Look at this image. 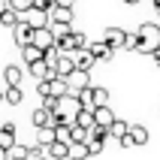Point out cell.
I'll use <instances>...</instances> for the list:
<instances>
[{"mask_svg":"<svg viewBox=\"0 0 160 160\" xmlns=\"http://www.w3.org/2000/svg\"><path fill=\"white\" fill-rule=\"evenodd\" d=\"M76 97H79L82 109H91V112H94V88H85L82 94H76Z\"/></svg>","mask_w":160,"mask_h":160,"instance_id":"21","label":"cell"},{"mask_svg":"<svg viewBox=\"0 0 160 160\" xmlns=\"http://www.w3.org/2000/svg\"><path fill=\"white\" fill-rule=\"evenodd\" d=\"M0 103H6V91H0Z\"/></svg>","mask_w":160,"mask_h":160,"instance_id":"34","label":"cell"},{"mask_svg":"<svg viewBox=\"0 0 160 160\" xmlns=\"http://www.w3.org/2000/svg\"><path fill=\"white\" fill-rule=\"evenodd\" d=\"M121 148H133V139H130V133H127L124 139H121Z\"/></svg>","mask_w":160,"mask_h":160,"instance_id":"29","label":"cell"},{"mask_svg":"<svg viewBox=\"0 0 160 160\" xmlns=\"http://www.w3.org/2000/svg\"><path fill=\"white\" fill-rule=\"evenodd\" d=\"M88 52L94 54L97 61H112V58H115V48H112L106 39H100V42H91V45H88Z\"/></svg>","mask_w":160,"mask_h":160,"instance_id":"6","label":"cell"},{"mask_svg":"<svg viewBox=\"0 0 160 160\" xmlns=\"http://www.w3.org/2000/svg\"><path fill=\"white\" fill-rule=\"evenodd\" d=\"M130 139H133V145H145V142H148V127L130 124Z\"/></svg>","mask_w":160,"mask_h":160,"instance_id":"17","label":"cell"},{"mask_svg":"<svg viewBox=\"0 0 160 160\" xmlns=\"http://www.w3.org/2000/svg\"><path fill=\"white\" fill-rule=\"evenodd\" d=\"M127 133H130V124H127V121H121V118H118L115 124L109 127V136H112V139H118V142H121Z\"/></svg>","mask_w":160,"mask_h":160,"instance_id":"18","label":"cell"},{"mask_svg":"<svg viewBox=\"0 0 160 160\" xmlns=\"http://www.w3.org/2000/svg\"><path fill=\"white\" fill-rule=\"evenodd\" d=\"M151 58H154V63H157V67H160V48H157V52L151 54Z\"/></svg>","mask_w":160,"mask_h":160,"instance_id":"32","label":"cell"},{"mask_svg":"<svg viewBox=\"0 0 160 160\" xmlns=\"http://www.w3.org/2000/svg\"><path fill=\"white\" fill-rule=\"evenodd\" d=\"M67 85H70V94H82L85 88H91V82H88V72H72L70 79H67Z\"/></svg>","mask_w":160,"mask_h":160,"instance_id":"10","label":"cell"},{"mask_svg":"<svg viewBox=\"0 0 160 160\" xmlns=\"http://www.w3.org/2000/svg\"><path fill=\"white\" fill-rule=\"evenodd\" d=\"M127 36H130V33H127V30H121V27H109L103 39H106L115 52H121V48H127Z\"/></svg>","mask_w":160,"mask_h":160,"instance_id":"4","label":"cell"},{"mask_svg":"<svg viewBox=\"0 0 160 160\" xmlns=\"http://www.w3.org/2000/svg\"><path fill=\"white\" fill-rule=\"evenodd\" d=\"M54 130H58V142L72 145V127H54Z\"/></svg>","mask_w":160,"mask_h":160,"instance_id":"25","label":"cell"},{"mask_svg":"<svg viewBox=\"0 0 160 160\" xmlns=\"http://www.w3.org/2000/svg\"><path fill=\"white\" fill-rule=\"evenodd\" d=\"M124 3H127V6H136V3H139V0H124Z\"/></svg>","mask_w":160,"mask_h":160,"instance_id":"35","label":"cell"},{"mask_svg":"<svg viewBox=\"0 0 160 160\" xmlns=\"http://www.w3.org/2000/svg\"><path fill=\"white\" fill-rule=\"evenodd\" d=\"M3 12H9V0H0V15Z\"/></svg>","mask_w":160,"mask_h":160,"instance_id":"30","label":"cell"},{"mask_svg":"<svg viewBox=\"0 0 160 160\" xmlns=\"http://www.w3.org/2000/svg\"><path fill=\"white\" fill-rule=\"evenodd\" d=\"M15 124H3L0 127V148H6V151H12L15 148Z\"/></svg>","mask_w":160,"mask_h":160,"instance_id":"12","label":"cell"},{"mask_svg":"<svg viewBox=\"0 0 160 160\" xmlns=\"http://www.w3.org/2000/svg\"><path fill=\"white\" fill-rule=\"evenodd\" d=\"M3 79H6V88H21V79H24V72H21V67L9 63L6 70H3Z\"/></svg>","mask_w":160,"mask_h":160,"instance_id":"11","label":"cell"},{"mask_svg":"<svg viewBox=\"0 0 160 160\" xmlns=\"http://www.w3.org/2000/svg\"><path fill=\"white\" fill-rule=\"evenodd\" d=\"M109 106V91L106 88H94V109Z\"/></svg>","mask_w":160,"mask_h":160,"instance_id":"24","label":"cell"},{"mask_svg":"<svg viewBox=\"0 0 160 160\" xmlns=\"http://www.w3.org/2000/svg\"><path fill=\"white\" fill-rule=\"evenodd\" d=\"M0 24H3V27H12V30H15V27L21 24V15L9 9V12H3V15H0Z\"/></svg>","mask_w":160,"mask_h":160,"instance_id":"20","label":"cell"},{"mask_svg":"<svg viewBox=\"0 0 160 160\" xmlns=\"http://www.w3.org/2000/svg\"><path fill=\"white\" fill-rule=\"evenodd\" d=\"M76 127H85V130H94L97 121H94V112L91 109H82L79 115H76Z\"/></svg>","mask_w":160,"mask_h":160,"instance_id":"16","label":"cell"},{"mask_svg":"<svg viewBox=\"0 0 160 160\" xmlns=\"http://www.w3.org/2000/svg\"><path fill=\"white\" fill-rule=\"evenodd\" d=\"M33 45H36V48H42L45 54L52 52V48H58V39H54L52 27H42V30H33Z\"/></svg>","mask_w":160,"mask_h":160,"instance_id":"2","label":"cell"},{"mask_svg":"<svg viewBox=\"0 0 160 160\" xmlns=\"http://www.w3.org/2000/svg\"><path fill=\"white\" fill-rule=\"evenodd\" d=\"M9 9H12V12H18V15L24 18L27 12L33 9V0H9Z\"/></svg>","mask_w":160,"mask_h":160,"instance_id":"19","label":"cell"},{"mask_svg":"<svg viewBox=\"0 0 160 160\" xmlns=\"http://www.w3.org/2000/svg\"><path fill=\"white\" fill-rule=\"evenodd\" d=\"M12 39L18 42V48H27V45H33V27H30L24 18H21V24L12 30Z\"/></svg>","mask_w":160,"mask_h":160,"instance_id":"3","label":"cell"},{"mask_svg":"<svg viewBox=\"0 0 160 160\" xmlns=\"http://www.w3.org/2000/svg\"><path fill=\"white\" fill-rule=\"evenodd\" d=\"M70 58L76 61V70H79V72H91V67L97 63V58H94L88 48H79V52H76V54H70Z\"/></svg>","mask_w":160,"mask_h":160,"instance_id":"5","label":"cell"},{"mask_svg":"<svg viewBox=\"0 0 160 160\" xmlns=\"http://www.w3.org/2000/svg\"><path fill=\"white\" fill-rule=\"evenodd\" d=\"M54 6H63V9H72V0H54Z\"/></svg>","mask_w":160,"mask_h":160,"instance_id":"28","label":"cell"},{"mask_svg":"<svg viewBox=\"0 0 160 160\" xmlns=\"http://www.w3.org/2000/svg\"><path fill=\"white\" fill-rule=\"evenodd\" d=\"M52 24H72V9H63V6H54L52 9ZM48 24V27H52Z\"/></svg>","mask_w":160,"mask_h":160,"instance_id":"14","label":"cell"},{"mask_svg":"<svg viewBox=\"0 0 160 160\" xmlns=\"http://www.w3.org/2000/svg\"><path fill=\"white\" fill-rule=\"evenodd\" d=\"M151 3H154V9H157V15H160V0H151Z\"/></svg>","mask_w":160,"mask_h":160,"instance_id":"33","label":"cell"},{"mask_svg":"<svg viewBox=\"0 0 160 160\" xmlns=\"http://www.w3.org/2000/svg\"><path fill=\"white\" fill-rule=\"evenodd\" d=\"M24 21L33 27V30H42V27L52 24V15H48V12H39V9H30V12L24 15Z\"/></svg>","mask_w":160,"mask_h":160,"instance_id":"7","label":"cell"},{"mask_svg":"<svg viewBox=\"0 0 160 160\" xmlns=\"http://www.w3.org/2000/svg\"><path fill=\"white\" fill-rule=\"evenodd\" d=\"M21 58H24V63L30 67V63L45 61V52H42V48H36V45H27V48H21Z\"/></svg>","mask_w":160,"mask_h":160,"instance_id":"15","label":"cell"},{"mask_svg":"<svg viewBox=\"0 0 160 160\" xmlns=\"http://www.w3.org/2000/svg\"><path fill=\"white\" fill-rule=\"evenodd\" d=\"M94 121H97V127H103V130H109V127L115 124L118 118H115V112L109 106H100V109H94Z\"/></svg>","mask_w":160,"mask_h":160,"instance_id":"9","label":"cell"},{"mask_svg":"<svg viewBox=\"0 0 160 160\" xmlns=\"http://www.w3.org/2000/svg\"><path fill=\"white\" fill-rule=\"evenodd\" d=\"M0 160H9V151H6V148H0Z\"/></svg>","mask_w":160,"mask_h":160,"instance_id":"31","label":"cell"},{"mask_svg":"<svg viewBox=\"0 0 160 160\" xmlns=\"http://www.w3.org/2000/svg\"><path fill=\"white\" fill-rule=\"evenodd\" d=\"M85 157H91V151H88V145H70V160H85Z\"/></svg>","mask_w":160,"mask_h":160,"instance_id":"22","label":"cell"},{"mask_svg":"<svg viewBox=\"0 0 160 160\" xmlns=\"http://www.w3.org/2000/svg\"><path fill=\"white\" fill-rule=\"evenodd\" d=\"M72 72H76V61H72L70 54H61L58 58V67H54V76L58 79H70Z\"/></svg>","mask_w":160,"mask_h":160,"instance_id":"8","label":"cell"},{"mask_svg":"<svg viewBox=\"0 0 160 160\" xmlns=\"http://www.w3.org/2000/svg\"><path fill=\"white\" fill-rule=\"evenodd\" d=\"M58 142V130L54 127H42V130H36V145H42V148H48V145Z\"/></svg>","mask_w":160,"mask_h":160,"instance_id":"13","label":"cell"},{"mask_svg":"<svg viewBox=\"0 0 160 160\" xmlns=\"http://www.w3.org/2000/svg\"><path fill=\"white\" fill-rule=\"evenodd\" d=\"M21 100H24V91L21 88H6V103L9 106H18Z\"/></svg>","mask_w":160,"mask_h":160,"instance_id":"23","label":"cell"},{"mask_svg":"<svg viewBox=\"0 0 160 160\" xmlns=\"http://www.w3.org/2000/svg\"><path fill=\"white\" fill-rule=\"evenodd\" d=\"M33 9H39V12H48V15H52L54 0H33Z\"/></svg>","mask_w":160,"mask_h":160,"instance_id":"26","label":"cell"},{"mask_svg":"<svg viewBox=\"0 0 160 160\" xmlns=\"http://www.w3.org/2000/svg\"><path fill=\"white\" fill-rule=\"evenodd\" d=\"M103 145H106V139H88V151L91 154H100V151H103Z\"/></svg>","mask_w":160,"mask_h":160,"instance_id":"27","label":"cell"},{"mask_svg":"<svg viewBox=\"0 0 160 160\" xmlns=\"http://www.w3.org/2000/svg\"><path fill=\"white\" fill-rule=\"evenodd\" d=\"M127 48L130 52H139V54H154L160 48V24L145 21L136 33L127 36Z\"/></svg>","mask_w":160,"mask_h":160,"instance_id":"1","label":"cell"}]
</instances>
